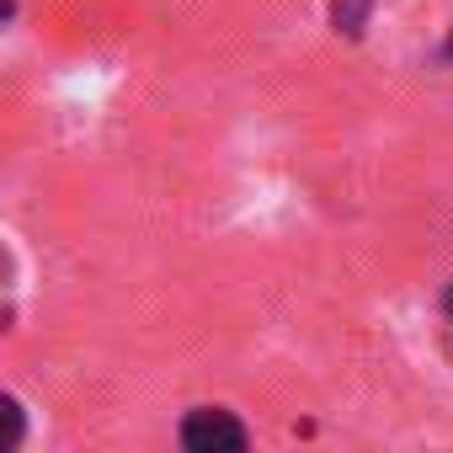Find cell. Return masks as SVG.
Wrapping results in <instances>:
<instances>
[{"mask_svg": "<svg viewBox=\"0 0 453 453\" xmlns=\"http://www.w3.org/2000/svg\"><path fill=\"white\" fill-rule=\"evenodd\" d=\"M437 315H442V342H448V352H453V283L442 288V299H437Z\"/></svg>", "mask_w": 453, "mask_h": 453, "instance_id": "obj_2", "label": "cell"}, {"mask_svg": "<svg viewBox=\"0 0 453 453\" xmlns=\"http://www.w3.org/2000/svg\"><path fill=\"white\" fill-rule=\"evenodd\" d=\"M181 448H192V453H241L246 442H251V432L235 421V411H219V405H197V411H187V421H181Z\"/></svg>", "mask_w": 453, "mask_h": 453, "instance_id": "obj_1", "label": "cell"}]
</instances>
